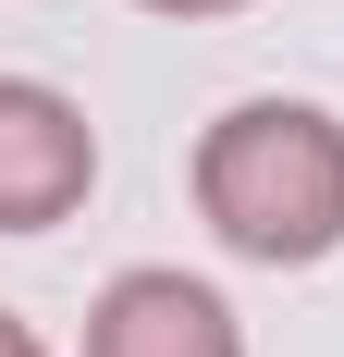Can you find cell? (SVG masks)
Listing matches in <instances>:
<instances>
[{"label": "cell", "mask_w": 344, "mask_h": 357, "mask_svg": "<svg viewBox=\"0 0 344 357\" xmlns=\"http://www.w3.org/2000/svg\"><path fill=\"white\" fill-rule=\"evenodd\" d=\"M99 185V136L62 86L37 74H0V234H49V222L86 210Z\"/></svg>", "instance_id": "obj_2"}, {"label": "cell", "mask_w": 344, "mask_h": 357, "mask_svg": "<svg viewBox=\"0 0 344 357\" xmlns=\"http://www.w3.org/2000/svg\"><path fill=\"white\" fill-rule=\"evenodd\" d=\"M0 357H49V345H37V333L13 321V308H0Z\"/></svg>", "instance_id": "obj_5"}, {"label": "cell", "mask_w": 344, "mask_h": 357, "mask_svg": "<svg viewBox=\"0 0 344 357\" xmlns=\"http://www.w3.org/2000/svg\"><path fill=\"white\" fill-rule=\"evenodd\" d=\"M148 13H185V25H209V13H246V0H148Z\"/></svg>", "instance_id": "obj_4"}, {"label": "cell", "mask_w": 344, "mask_h": 357, "mask_svg": "<svg viewBox=\"0 0 344 357\" xmlns=\"http://www.w3.org/2000/svg\"><path fill=\"white\" fill-rule=\"evenodd\" d=\"M86 357H246V333L197 271H111L86 308Z\"/></svg>", "instance_id": "obj_3"}, {"label": "cell", "mask_w": 344, "mask_h": 357, "mask_svg": "<svg viewBox=\"0 0 344 357\" xmlns=\"http://www.w3.org/2000/svg\"><path fill=\"white\" fill-rule=\"evenodd\" d=\"M197 210L234 259L308 271L344 247V123L320 99H234L197 136Z\"/></svg>", "instance_id": "obj_1"}]
</instances>
